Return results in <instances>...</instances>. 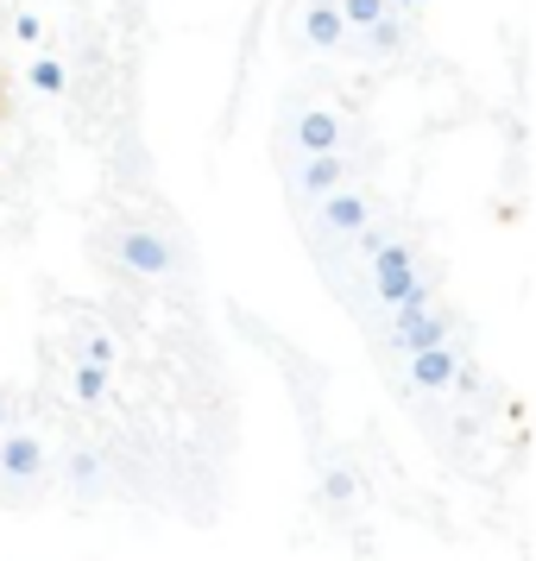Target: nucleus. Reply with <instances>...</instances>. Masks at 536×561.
Masks as SVG:
<instances>
[{"label":"nucleus","mask_w":536,"mask_h":561,"mask_svg":"<svg viewBox=\"0 0 536 561\" xmlns=\"http://www.w3.org/2000/svg\"><path fill=\"white\" fill-rule=\"evenodd\" d=\"M304 38H309V51H341L347 26H341L334 0H304Z\"/></svg>","instance_id":"obj_8"},{"label":"nucleus","mask_w":536,"mask_h":561,"mask_svg":"<svg viewBox=\"0 0 536 561\" xmlns=\"http://www.w3.org/2000/svg\"><path fill=\"white\" fill-rule=\"evenodd\" d=\"M45 467H52V455H45V442H38V435H26V430L0 435V480H7V485L45 480Z\"/></svg>","instance_id":"obj_4"},{"label":"nucleus","mask_w":536,"mask_h":561,"mask_svg":"<svg viewBox=\"0 0 536 561\" xmlns=\"http://www.w3.org/2000/svg\"><path fill=\"white\" fill-rule=\"evenodd\" d=\"M297 146H304V158L341 152V121H334V107H304V114H297Z\"/></svg>","instance_id":"obj_7"},{"label":"nucleus","mask_w":536,"mask_h":561,"mask_svg":"<svg viewBox=\"0 0 536 561\" xmlns=\"http://www.w3.org/2000/svg\"><path fill=\"white\" fill-rule=\"evenodd\" d=\"M82 366H102V373H114V366H121V347H114V334H107V329L82 334Z\"/></svg>","instance_id":"obj_12"},{"label":"nucleus","mask_w":536,"mask_h":561,"mask_svg":"<svg viewBox=\"0 0 536 561\" xmlns=\"http://www.w3.org/2000/svg\"><path fill=\"white\" fill-rule=\"evenodd\" d=\"M366 272H373V297L385 309H404L417 297H430V278L417 272V253H410L404 240H385L379 253L366 259Z\"/></svg>","instance_id":"obj_1"},{"label":"nucleus","mask_w":536,"mask_h":561,"mask_svg":"<svg viewBox=\"0 0 536 561\" xmlns=\"http://www.w3.org/2000/svg\"><path fill=\"white\" fill-rule=\"evenodd\" d=\"M13 32H20V38L32 45V38H38V13H20V20H13Z\"/></svg>","instance_id":"obj_18"},{"label":"nucleus","mask_w":536,"mask_h":561,"mask_svg":"<svg viewBox=\"0 0 536 561\" xmlns=\"http://www.w3.org/2000/svg\"><path fill=\"white\" fill-rule=\"evenodd\" d=\"M316 208H322V233H334V240H354V233L373 221V203H366L360 190H347V183H341V190H329Z\"/></svg>","instance_id":"obj_6"},{"label":"nucleus","mask_w":536,"mask_h":561,"mask_svg":"<svg viewBox=\"0 0 536 561\" xmlns=\"http://www.w3.org/2000/svg\"><path fill=\"white\" fill-rule=\"evenodd\" d=\"M347 183V164H341V152H322V158H309L304 164V178H297V190H304L309 203H322L329 190H341Z\"/></svg>","instance_id":"obj_9"},{"label":"nucleus","mask_w":536,"mask_h":561,"mask_svg":"<svg viewBox=\"0 0 536 561\" xmlns=\"http://www.w3.org/2000/svg\"><path fill=\"white\" fill-rule=\"evenodd\" d=\"M0 435H7V398H0Z\"/></svg>","instance_id":"obj_19"},{"label":"nucleus","mask_w":536,"mask_h":561,"mask_svg":"<svg viewBox=\"0 0 536 561\" xmlns=\"http://www.w3.org/2000/svg\"><path fill=\"white\" fill-rule=\"evenodd\" d=\"M385 240H391V233H385V228H379V221H366V228H360V233H354V247H360V253H366V259L379 253Z\"/></svg>","instance_id":"obj_16"},{"label":"nucleus","mask_w":536,"mask_h":561,"mask_svg":"<svg viewBox=\"0 0 536 561\" xmlns=\"http://www.w3.org/2000/svg\"><path fill=\"white\" fill-rule=\"evenodd\" d=\"M435 341H448V309H435V297L391 309V347L398 354H417V347H435Z\"/></svg>","instance_id":"obj_2"},{"label":"nucleus","mask_w":536,"mask_h":561,"mask_svg":"<svg viewBox=\"0 0 536 561\" xmlns=\"http://www.w3.org/2000/svg\"><path fill=\"white\" fill-rule=\"evenodd\" d=\"M70 480L95 485V480H102V455H89V448H82V455H70Z\"/></svg>","instance_id":"obj_15"},{"label":"nucleus","mask_w":536,"mask_h":561,"mask_svg":"<svg viewBox=\"0 0 536 561\" xmlns=\"http://www.w3.org/2000/svg\"><path fill=\"white\" fill-rule=\"evenodd\" d=\"M114 259H121V272H133V278H171V272H178L171 240L152 233V228H127L121 233V247H114Z\"/></svg>","instance_id":"obj_3"},{"label":"nucleus","mask_w":536,"mask_h":561,"mask_svg":"<svg viewBox=\"0 0 536 561\" xmlns=\"http://www.w3.org/2000/svg\"><path fill=\"white\" fill-rule=\"evenodd\" d=\"M366 32H373L379 51H398V26H391V20H379V26H366Z\"/></svg>","instance_id":"obj_17"},{"label":"nucleus","mask_w":536,"mask_h":561,"mask_svg":"<svg viewBox=\"0 0 536 561\" xmlns=\"http://www.w3.org/2000/svg\"><path fill=\"white\" fill-rule=\"evenodd\" d=\"M334 13H341V26H379L385 13H391V7H385V0H334Z\"/></svg>","instance_id":"obj_13"},{"label":"nucleus","mask_w":536,"mask_h":561,"mask_svg":"<svg viewBox=\"0 0 536 561\" xmlns=\"http://www.w3.org/2000/svg\"><path fill=\"white\" fill-rule=\"evenodd\" d=\"M70 398H77V404H89V410H102L107 404V373L102 366H70Z\"/></svg>","instance_id":"obj_10"},{"label":"nucleus","mask_w":536,"mask_h":561,"mask_svg":"<svg viewBox=\"0 0 536 561\" xmlns=\"http://www.w3.org/2000/svg\"><path fill=\"white\" fill-rule=\"evenodd\" d=\"M455 373H460V354L448 347V341H435V347H417V354H404V379L417 385V391H455Z\"/></svg>","instance_id":"obj_5"},{"label":"nucleus","mask_w":536,"mask_h":561,"mask_svg":"<svg viewBox=\"0 0 536 561\" xmlns=\"http://www.w3.org/2000/svg\"><path fill=\"white\" fill-rule=\"evenodd\" d=\"M32 89H38V95H64V64H57V57H32Z\"/></svg>","instance_id":"obj_14"},{"label":"nucleus","mask_w":536,"mask_h":561,"mask_svg":"<svg viewBox=\"0 0 536 561\" xmlns=\"http://www.w3.org/2000/svg\"><path fill=\"white\" fill-rule=\"evenodd\" d=\"M322 499L341 511H354L360 505V480H354V467H322Z\"/></svg>","instance_id":"obj_11"},{"label":"nucleus","mask_w":536,"mask_h":561,"mask_svg":"<svg viewBox=\"0 0 536 561\" xmlns=\"http://www.w3.org/2000/svg\"><path fill=\"white\" fill-rule=\"evenodd\" d=\"M385 7H417V0H385Z\"/></svg>","instance_id":"obj_20"}]
</instances>
